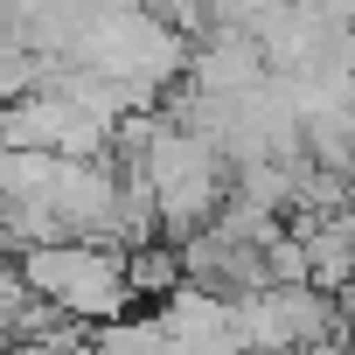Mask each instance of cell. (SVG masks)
<instances>
[{
    "mask_svg": "<svg viewBox=\"0 0 355 355\" xmlns=\"http://www.w3.org/2000/svg\"><path fill=\"white\" fill-rule=\"evenodd\" d=\"M125 244H98V237H63V244H42V251H21V279L70 320L84 327H112L125 320V306L139 300L132 279H125Z\"/></svg>",
    "mask_w": 355,
    "mask_h": 355,
    "instance_id": "cell-1",
    "label": "cell"
},
{
    "mask_svg": "<svg viewBox=\"0 0 355 355\" xmlns=\"http://www.w3.org/2000/svg\"><path fill=\"white\" fill-rule=\"evenodd\" d=\"M56 174H63V153H42V146H8L0 153V189H8V202H49Z\"/></svg>",
    "mask_w": 355,
    "mask_h": 355,
    "instance_id": "cell-2",
    "label": "cell"
}]
</instances>
